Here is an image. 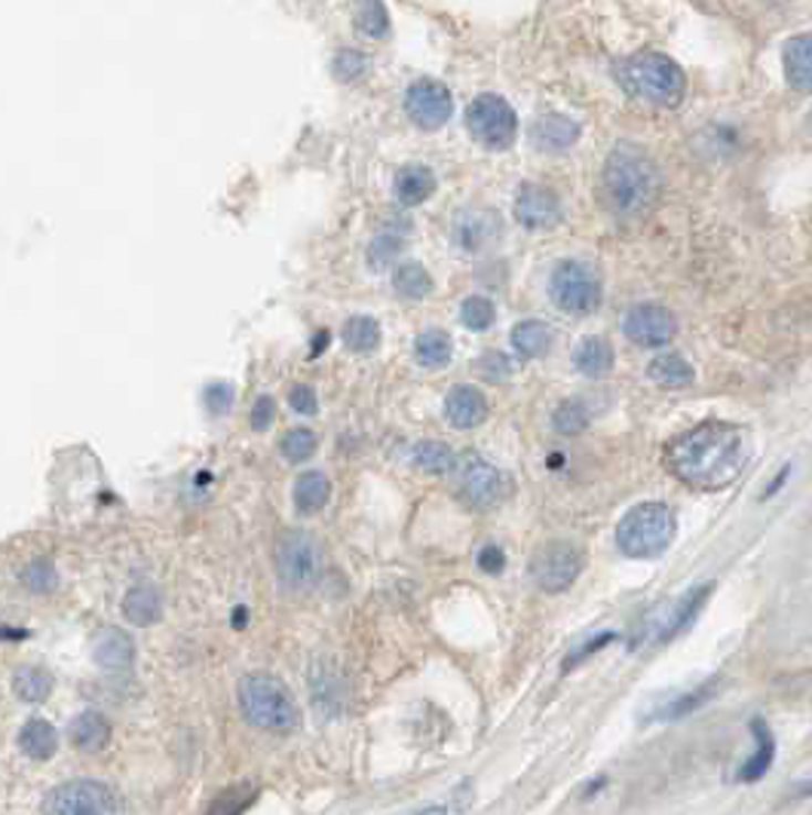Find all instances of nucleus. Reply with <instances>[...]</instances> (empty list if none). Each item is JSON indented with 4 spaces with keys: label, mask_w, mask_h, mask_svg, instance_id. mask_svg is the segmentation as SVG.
Masks as SVG:
<instances>
[{
    "label": "nucleus",
    "mask_w": 812,
    "mask_h": 815,
    "mask_svg": "<svg viewBox=\"0 0 812 815\" xmlns=\"http://www.w3.org/2000/svg\"><path fill=\"white\" fill-rule=\"evenodd\" d=\"M746 463V433L727 421L699 423L666 447L668 473L699 491H723L742 475Z\"/></svg>",
    "instance_id": "obj_1"
},
{
    "label": "nucleus",
    "mask_w": 812,
    "mask_h": 815,
    "mask_svg": "<svg viewBox=\"0 0 812 815\" xmlns=\"http://www.w3.org/2000/svg\"><path fill=\"white\" fill-rule=\"evenodd\" d=\"M663 172L638 145L613 147L601 169V197L620 218H641L659 203Z\"/></svg>",
    "instance_id": "obj_2"
},
{
    "label": "nucleus",
    "mask_w": 812,
    "mask_h": 815,
    "mask_svg": "<svg viewBox=\"0 0 812 815\" xmlns=\"http://www.w3.org/2000/svg\"><path fill=\"white\" fill-rule=\"evenodd\" d=\"M240 711L246 721L277 736H292L301 730V709L294 702L292 690L280 678L254 671L240 681Z\"/></svg>",
    "instance_id": "obj_3"
},
{
    "label": "nucleus",
    "mask_w": 812,
    "mask_h": 815,
    "mask_svg": "<svg viewBox=\"0 0 812 815\" xmlns=\"http://www.w3.org/2000/svg\"><path fill=\"white\" fill-rule=\"evenodd\" d=\"M616 78L626 86L628 95L659 107L680 105L684 90H687V78L678 62L663 53H650V50L626 59L616 71Z\"/></svg>",
    "instance_id": "obj_4"
},
{
    "label": "nucleus",
    "mask_w": 812,
    "mask_h": 815,
    "mask_svg": "<svg viewBox=\"0 0 812 815\" xmlns=\"http://www.w3.org/2000/svg\"><path fill=\"white\" fill-rule=\"evenodd\" d=\"M678 530L675 513L666 503H641L616 527V543L628 558H659Z\"/></svg>",
    "instance_id": "obj_5"
},
{
    "label": "nucleus",
    "mask_w": 812,
    "mask_h": 815,
    "mask_svg": "<svg viewBox=\"0 0 812 815\" xmlns=\"http://www.w3.org/2000/svg\"><path fill=\"white\" fill-rule=\"evenodd\" d=\"M43 815H123V801L105 782L71 778L46 794Z\"/></svg>",
    "instance_id": "obj_6"
},
{
    "label": "nucleus",
    "mask_w": 812,
    "mask_h": 815,
    "mask_svg": "<svg viewBox=\"0 0 812 815\" xmlns=\"http://www.w3.org/2000/svg\"><path fill=\"white\" fill-rule=\"evenodd\" d=\"M454 475H457V497L476 513H488L493 506H500L509 497V487H512L507 475L479 454L457 457Z\"/></svg>",
    "instance_id": "obj_7"
},
{
    "label": "nucleus",
    "mask_w": 812,
    "mask_h": 815,
    "mask_svg": "<svg viewBox=\"0 0 812 815\" xmlns=\"http://www.w3.org/2000/svg\"><path fill=\"white\" fill-rule=\"evenodd\" d=\"M273 561H277V577H280L282 589H289V592L310 589L320 579V546L306 530H285L277 539Z\"/></svg>",
    "instance_id": "obj_8"
},
{
    "label": "nucleus",
    "mask_w": 812,
    "mask_h": 815,
    "mask_svg": "<svg viewBox=\"0 0 812 815\" xmlns=\"http://www.w3.org/2000/svg\"><path fill=\"white\" fill-rule=\"evenodd\" d=\"M549 291H552V301L559 303L564 313L573 316L595 313L601 307V298H604L598 274L589 264L580 261L559 264L552 274V282H549Z\"/></svg>",
    "instance_id": "obj_9"
},
{
    "label": "nucleus",
    "mask_w": 812,
    "mask_h": 815,
    "mask_svg": "<svg viewBox=\"0 0 812 815\" xmlns=\"http://www.w3.org/2000/svg\"><path fill=\"white\" fill-rule=\"evenodd\" d=\"M467 130L469 135L485 147H497L503 151L516 142L519 132V117L503 95H479L472 105L467 107Z\"/></svg>",
    "instance_id": "obj_10"
},
{
    "label": "nucleus",
    "mask_w": 812,
    "mask_h": 815,
    "mask_svg": "<svg viewBox=\"0 0 812 815\" xmlns=\"http://www.w3.org/2000/svg\"><path fill=\"white\" fill-rule=\"evenodd\" d=\"M583 570V553L568 543V539H552L543 543L531 558V577L543 592L559 595L571 589Z\"/></svg>",
    "instance_id": "obj_11"
},
{
    "label": "nucleus",
    "mask_w": 812,
    "mask_h": 815,
    "mask_svg": "<svg viewBox=\"0 0 812 815\" xmlns=\"http://www.w3.org/2000/svg\"><path fill=\"white\" fill-rule=\"evenodd\" d=\"M405 111L414 120V126L433 132L441 130L451 120L454 99L445 83L433 78H420L414 80L412 86H408V93H405Z\"/></svg>",
    "instance_id": "obj_12"
},
{
    "label": "nucleus",
    "mask_w": 812,
    "mask_h": 815,
    "mask_svg": "<svg viewBox=\"0 0 812 815\" xmlns=\"http://www.w3.org/2000/svg\"><path fill=\"white\" fill-rule=\"evenodd\" d=\"M708 595H711V582H706V586H699V589H693V592L684 595L680 601H675V605L668 607L666 613H659V617H653L650 622H647L644 635L635 638V647L644 644V641H663V644L672 641L675 635H680V631L687 629L693 619H696V613H699L702 605L708 601Z\"/></svg>",
    "instance_id": "obj_13"
},
{
    "label": "nucleus",
    "mask_w": 812,
    "mask_h": 815,
    "mask_svg": "<svg viewBox=\"0 0 812 815\" xmlns=\"http://www.w3.org/2000/svg\"><path fill=\"white\" fill-rule=\"evenodd\" d=\"M623 329H626L628 341L638 347H666L675 338L678 322L663 303H638L628 310Z\"/></svg>",
    "instance_id": "obj_14"
},
{
    "label": "nucleus",
    "mask_w": 812,
    "mask_h": 815,
    "mask_svg": "<svg viewBox=\"0 0 812 815\" xmlns=\"http://www.w3.org/2000/svg\"><path fill=\"white\" fill-rule=\"evenodd\" d=\"M512 209H516V218L531 230H549L561 221L559 197L543 185H521Z\"/></svg>",
    "instance_id": "obj_15"
},
{
    "label": "nucleus",
    "mask_w": 812,
    "mask_h": 815,
    "mask_svg": "<svg viewBox=\"0 0 812 815\" xmlns=\"http://www.w3.org/2000/svg\"><path fill=\"white\" fill-rule=\"evenodd\" d=\"M135 641L129 631L107 626L93 638V659L105 674H129L135 666Z\"/></svg>",
    "instance_id": "obj_16"
},
{
    "label": "nucleus",
    "mask_w": 812,
    "mask_h": 815,
    "mask_svg": "<svg viewBox=\"0 0 812 815\" xmlns=\"http://www.w3.org/2000/svg\"><path fill=\"white\" fill-rule=\"evenodd\" d=\"M503 224L500 215L491 209H467L457 215L454 221V243L464 251H481L500 237Z\"/></svg>",
    "instance_id": "obj_17"
},
{
    "label": "nucleus",
    "mask_w": 812,
    "mask_h": 815,
    "mask_svg": "<svg viewBox=\"0 0 812 815\" xmlns=\"http://www.w3.org/2000/svg\"><path fill=\"white\" fill-rule=\"evenodd\" d=\"M67 736H71V745L83 751V754H98V751H105L111 745L114 726H111V721L102 711L86 709L67 723Z\"/></svg>",
    "instance_id": "obj_18"
},
{
    "label": "nucleus",
    "mask_w": 812,
    "mask_h": 815,
    "mask_svg": "<svg viewBox=\"0 0 812 815\" xmlns=\"http://www.w3.org/2000/svg\"><path fill=\"white\" fill-rule=\"evenodd\" d=\"M445 417L457 430H472L488 417V399L476 386H454L445 399Z\"/></svg>",
    "instance_id": "obj_19"
},
{
    "label": "nucleus",
    "mask_w": 812,
    "mask_h": 815,
    "mask_svg": "<svg viewBox=\"0 0 812 815\" xmlns=\"http://www.w3.org/2000/svg\"><path fill=\"white\" fill-rule=\"evenodd\" d=\"M751 736H754V751H751V757H748L742 766H739V782H760V778L770 773L772 761H775V739H772V730L767 726V721H760L754 718L751 721Z\"/></svg>",
    "instance_id": "obj_20"
},
{
    "label": "nucleus",
    "mask_w": 812,
    "mask_h": 815,
    "mask_svg": "<svg viewBox=\"0 0 812 815\" xmlns=\"http://www.w3.org/2000/svg\"><path fill=\"white\" fill-rule=\"evenodd\" d=\"M123 617L133 626H154L163 617V595L150 582H135L129 592L123 595Z\"/></svg>",
    "instance_id": "obj_21"
},
{
    "label": "nucleus",
    "mask_w": 812,
    "mask_h": 815,
    "mask_svg": "<svg viewBox=\"0 0 812 815\" xmlns=\"http://www.w3.org/2000/svg\"><path fill=\"white\" fill-rule=\"evenodd\" d=\"M15 742H19V751L25 754L28 761L43 763L55 757V751H59V730L50 721H43V718H31V721L22 723Z\"/></svg>",
    "instance_id": "obj_22"
},
{
    "label": "nucleus",
    "mask_w": 812,
    "mask_h": 815,
    "mask_svg": "<svg viewBox=\"0 0 812 815\" xmlns=\"http://www.w3.org/2000/svg\"><path fill=\"white\" fill-rule=\"evenodd\" d=\"M576 138H580V126L571 117H564V114H546V117L537 120L531 130L533 145L540 151H555V154L573 147Z\"/></svg>",
    "instance_id": "obj_23"
},
{
    "label": "nucleus",
    "mask_w": 812,
    "mask_h": 815,
    "mask_svg": "<svg viewBox=\"0 0 812 815\" xmlns=\"http://www.w3.org/2000/svg\"><path fill=\"white\" fill-rule=\"evenodd\" d=\"M292 497L298 513L316 515L325 509V503L332 501V482H329V475L320 473V470H306V473L298 475Z\"/></svg>",
    "instance_id": "obj_24"
},
{
    "label": "nucleus",
    "mask_w": 812,
    "mask_h": 815,
    "mask_svg": "<svg viewBox=\"0 0 812 815\" xmlns=\"http://www.w3.org/2000/svg\"><path fill=\"white\" fill-rule=\"evenodd\" d=\"M785 78L800 93H812V34H798L788 40Z\"/></svg>",
    "instance_id": "obj_25"
},
{
    "label": "nucleus",
    "mask_w": 812,
    "mask_h": 815,
    "mask_svg": "<svg viewBox=\"0 0 812 815\" xmlns=\"http://www.w3.org/2000/svg\"><path fill=\"white\" fill-rule=\"evenodd\" d=\"M13 697L19 702H31V705H38V702H46L50 693H53L55 687V678L53 671H46L43 666H22V669L13 671Z\"/></svg>",
    "instance_id": "obj_26"
},
{
    "label": "nucleus",
    "mask_w": 812,
    "mask_h": 815,
    "mask_svg": "<svg viewBox=\"0 0 812 815\" xmlns=\"http://www.w3.org/2000/svg\"><path fill=\"white\" fill-rule=\"evenodd\" d=\"M436 194V175L429 166H405L396 175V197L402 206H420Z\"/></svg>",
    "instance_id": "obj_27"
},
{
    "label": "nucleus",
    "mask_w": 812,
    "mask_h": 815,
    "mask_svg": "<svg viewBox=\"0 0 812 815\" xmlns=\"http://www.w3.org/2000/svg\"><path fill=\"white\" fill-rule=\"evenodd\" d=\"M576 369L583 371L586 378H607L613 371V347L604 338H586V341L576 347L573 353Z\"/></svg>",
    "instance_id": "obj_28"
},
{
    "label": "nucleus",
    "mask_w": 812,
    "mask_h": 815,
    "mask_svg": "<svg viewBox=\"0 0 812 815\" xmlns=\"http://www.w3.org/2000/svg\"><path fill=\"white\" fill-rule=\"evenodd\" d=\"M512 347L521 359H540L549 353L552 347V329L546 322H537V319H524L512 329Z\"/></svg>",
    "instance_id": "obj_29"
},
{
    "label": "nucleus",
    "mask_w": 812,
    "mask_h": 815,
    "mask_svg": "<svg viewBox=\"0 0 812 815\" xmlns=\"http://www.w3.org/2000/svg\"><path fill=\"white\" fill-rule=\"evenodd\" d=\"M261 788L254 782H233L225 791H218L212 803L206 806V815H242L254 801H258Z\"/></svg>",
    "instance_id": "obj_30"
},
{
    "label": "nucleus",
    "mask_w": 812,
    "mask_h": 815,
    "mask_svg": "<svg viewBox=\"0 0 812 815\" xmlns=\"http://www.w3.org/2000/svg\"><path fill=\"white\" fill-rule=\"evenodd\" d=\"M451 353H454L451 334L441 329L424 331V334H417V341H414V355H417V362H420L424 369H441V365H448V362H451Z\"/></svg>",
    "instance_id": "obj_31"
},
{
    "label": "nucleus",
    "mask_w": 812,
    "mask_h": 815,
    "mask_svg": "<svg viewBox=\"0 0 812 815\" xmlns=\"http://www.w3.org/2000/svg\"><path fill=\"white\" fill-rule=\"evenodd\" d=\"M647 374H650V381H656L659 386H668V390H680V386H690L693 383V365L678 353L656 355Z\"/></svg>",
    "instance_id": "obj_32"
},
{
    "label": "nucleus",
    "mask_w": 812,
    "mask_h": 815,
    "mask_svg": "<svg viewBox=\"0 0 812 815\" xmlns=\"http://www.w3.org/2000/svg\"><path fill=\"white\" fill-rule=\"evenodd\" d=\"M393 286H396V291H399L402 298H408V301H424V298L433 295V277H429L427 267L417 261L399 264V267L393 270Z\"/></svg>",
    "instance_id": "obj_33"
},
{
    "label": "nucleus",
    "mask_w": 812,
    "mask_h": 815,
    "mask_svg": "<svg viewBox=\"0 0 812 815\" xmlns=\"http://www.w3.org/2000/svg\"><path fill=\"white\" fill-rule=\"evenodd\" d=\"M341 338H344L346 350H353V353H374L381 347V326L372 316H350Z\"/></svg>",
    "instance_id": "obj_34"
},
{
    "label": "nucleus",
    "mask_w": 812,
    "mask_h": 815,
    "mask_svg": "<svg viewBox=\"0 0 812 815\" xmlns=\"http://www.w3.org/2000/svg\"><path fill=\"white\" fill-rule=\"evenodd\" d=\"M715 693H718V681H708L706 687H699V690H693V693L668 699L666 705L656 709V714H650V721H678V718H687L693 711L702 709Z\"/></svg>",
    "instance_id": "obj_35"
},
{
    "label": "nucleus",
    "mask_w": 812,
    "mask_h": 815,
    "mask_svg": "<svg viewBox=\"0 0 812 815\" xmlns=\"http://www.w3.org/2000/svg\"><path fill=\"white\" fill-rule=\"evenodd\" d=\"M412 461L417 470L429 475H448L457 466V454L445 442H420V445H414Z\"/></svg>",
    "instance_id": "obj_36"
},
{
    "label": "nucleus",
    "mask_w": 812,
    "mask_h": 815,
    "mask_svg": "<svg viewBox=\"0 0 812 815\" xmlns=\"http://www.w3.org/2000/svg\"><path fill=\"white\" fill-rule=\"evenodd\" d=\"M19 579H22V586H25L28 592L34 595H50L55 592V586H59V570L50 558H34V561H28L22 570H19Z\"/></svg>",
    "instance_id": "obj_37"
},
{
    "label": "nucleus",
    "mask_w": 812,
    "mask_h": 815,
    "mask_svg": "<svg viewBox=\"0 0 812 815\" xmlns=\"http://www.w3.org/2000/svg\"><path fill=\"white\" fill-rule=\"evenodd\" d=\"M316 447H320V439H316L313 430H306V426H294L289 433H282L280 439V454L289 463L310 461L316 454Z\"/></svg>",
    "instance_id": "obj_38"
},
{
    "label": "nucleus",
    "mask_w": 812,
    "mask_h": 815,
    "mask_svg": "<svg viewBox=\"0 0 812 815\" xmlns=\"http://www.w3.org/2000/svg\"><path fill=\"white\" fill-rule=\"evenodd\" d=\"M589 421H592L589 407L583 405V402H576V399H571V402H561V405L555 407V414H552V426H555L561 435L583 433V430L589 426Z\"/></svg>",
    "instance_id": "obj_39"
},
{
    "label": "nucleus",
    "mask_w": 812,
    "mask_h": 815,
    "mask_svg": "<svg viewBox=\"0 0 812 815\" xmlns=\"http://www.w3.org/2000/svg\"><path fill=\"white\" fill-rule=\"evenodd\" d=\"M356 31L365 38L381 40L389 34V13L384 3H362L356 10Z\"/></svg>",
    "instance_id": "obj_40"
},
{
    "label": "nucleus",
    "mask_w": 812,
    "mask_h": 815,
    "mask_svg": "<svg viewBox=\"0 0 812 815\" xmlns=\"http://www.w3.org/2000/svg\"><path fill=\"white\" fill-rule=\"evenodd\" d=\"M493 303L488 298H481V295H472L467 301L460 303V322L467 326L469 331H485L493 326Z\"/></svg>",
    "instance_id": "obj_41"
},
{
    "label": "nucleus",
    "mask_w": 812,
    "mask_h": 815,
    "mask_svg": "<svg viewBox=\"0 0 812 815\" xmlns=\"http://www.w3.org/2000/svg\"><path fill=\"white\" fill-rule=\"evenodd\" d=\"M332 71L334 80L353 83V80H360L368 71V55H362L360 50H341V53H334Z\"/></svg>",
    "instance_id": "obj_42"
},
{
    "label": "nucleus",
    "mask_w": 812,
    "mask_h": 815,
    "mask_svg": "<svg viewBox=\"0 0 812 815\" xmlns=\"http://www.w3.org/2000/svg\"><path fill=\"white\" fill-rule=\"evenodd\" d=\"M402 251V239L399 237H377L368 246V264H372L374 270H386L389 264L396 261V255Z\"/></svg>",
    "instance_id": "obj_43"
},
{
    "label": "nucleus",
    "mask_w": 812,
    "mask_h": 815,
    "mask_svg": "<svg viewBox=\"0 0 812 815\" xmlns=\"http://www.w3.org/2000/svg\"><path fill=\"white\" fill-rule=\"evenodd\" d=\"M476 371H479L485 381L503 383V381H509V374H512V365H509L507 355L497 353V350H491V353H485L479 362H476Z\"/></svg>",
    "instance_id": "obj_44"
},
{
    "label": "nucleus",
    "mask_w": 812,
    "mask_h": 815,
    "mask_svg": "<svg viewBox=\"0 0 812 815\" xmlns=\"http://www.w3.org/2000/svg\"><path fill=\"white\" fill-rule=\"evenodd\" d=\"M289 405L298 414H304V417H316L320 414V395H316V390L310 383H294L292 390H289Z\"/></svg>",
    "instance_id": "obj_45"
},
{
    "label": "nucleus",
    "mask_w": 812,
    "mask_h": 815,
    "mask_svg": "<svg viewBox=\"0 0 812 815\" xmlns=\"http://www.w3.org/2000/svg\"><path fill=\"white\" fill-rule=\"evenodd\" d=\"M273 421H277V399L273 395H258L252 405V417H249L252 430L254 433H267L273 426Z\"/></svg>",
    "instance_id": "obj_46"
},
{
    "label": "nucleus",
    "mask_w": 812,
    "mask_h": 815,
    "mask_svg": "<svg viewBox=\"0 0 812 815\" xmlns=\"http://www.w3.org/2000/svg\"><path fill=\"white\" fill-rule=\"evenodd\" d=\"M202 402L209 407V414H227L230 405H233V386L230 383H209L206 386V395H202Z\"/></svg>",
    "instance_id": "obj_47"
},
{
    "label": "nucleus",
    "mask_w": 812,
    "mask_h": 815,
    "mask_svg": "<svg viewBox=\"0 0 812 815\" xmlns=\"http://www.w3.org/2000/svg\"><path fill=\"white\" fill-rule=\"evenodd\" d=\"M611 641H616V635H613V631H601L598 638H589L586 644L576 647V650H573L571 657L564 659V671L576 669V666H580L583 659H589V657H592V653H598V650H604V647L611 644Z\"/></svg>",
    "instance_id": "obj_48"
},
{
    "label": "nucleus",
    "mask_w": 812,
    "mask_h": 815,
    "mask_svg": "<svg viewBox=\"0 0 812 815\" xmlns=\"http://www.w3.org/2000/svg\"><path fill=\"white\" fill-rule=\"evenodd\" d=\"M479 567L485 574H500L503 567H507V553L500 549V546H485L479 553Z\"/></svg>",
    "instance_id": "obj_49"
},
{
    "label": "nucleus",
    "mask_w": 812,
    "mask_h": 815,
    "mask_svg": "<svg viewBox=\"0 0 812 815\" xmlns=\"http://www.w3.org/2000/svg\"><path fill=\"white\" fill-rule=\"evenodd\" d=\"M329 338H332L329 331H320V338H316V341H320V343H313V353H310V355H320L322 350L329 347Z\"/></svg>",
    "instance_id": "obj_50"
},
{
    "label": "nucleus",
    "mask_w": 812,
    "mask_h": 815,
    "mask_svg": "<svg viewBox=\"0 0 812 815\" xmlns=\"http://www.w3.org/2000/svg\"><path fill=\"white\" fill-rule=\"evenodd\" d=\"M794 797H812V778H803L794 791Z\"/></svg>",
    "instance_id": "obj_51"
},
{
    "label": "nucleus",
    "mask_w": 812,
    "mask_h": 815,
    "mask_svg": "<svg viewBox=\"0 0 812 815\" xmlns=\"http://www.w3.org/2000/svg\"><path fill=\"white\" fill-rule=\"evenodd\" d=\"M249 622V613H246V607H237V613H233V629H240Z\"/></svg>",
    "instance_id": "obj_52"
},
{
    "label": "nucleus",
    "mask_w": 812,
    "mask_h": 815,
    "mask_svg": "<svg viewBox=\"0 0 812 815\" xmlns=\"http://www.w3.org/2000/svg\"><path fill=\"white\" fill-rule=\"evenodd\" d=\"M414 815H451V809L448 806H427V809H420V813Z\"/></svg>",
    "instance_id": "obj_53"
}]
</instances>
